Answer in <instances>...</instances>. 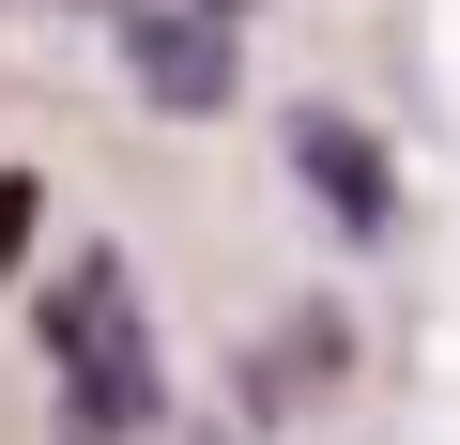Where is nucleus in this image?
I'll return each mask as SVG.
<instances>
[{
	"label": "nucleus",
	"instance_id": "1",
	"mask_svg": "<svg viewBox=\"0 0 460 445\" xmlns=\"http://www.w3.org/2000/svg\"><path fill=\"white\" fill-rule=\"evenodd\" d=\"M31 338H47V369H62V399H77V430L93 445H138L154 414H169V369H154V323H138V277L93 246V262H62L47 292H31Z\"/></svg>",
	"mask_w": 460,
	"mask_h": 445
},
{
	"label": "nucleus",
	"instance_id": "2",
	"mask_svg": "<svg viewBox=\"0 0 460 445\" xmlns=\"http://www.w3.org/2000/svg\"><path fill=\"white\" fill-rule=\"evenodd\" d=\"M108 47H123V77L169 123H215L246 93V16H230V0H108Z\"/></svg>",
	"mask_w": 460,
	"mask_h": 445
},
{
	"label": "nucleus",
	"instance_id": "3",
	"mask_svg": "<svg viewBox=\"0 0 460 445\" xmlns=\"http://www.w3.org/2000/svg\"><path fill=\"white\" fill-rule=\"evenodd\" d=\"M292 169H307V200L338 215V231H384V215H399V184H384V138H368L353 108H292Z\"/></svg>",
	"mask_w": 460,
	"mask_h": 445
}]
</instances>
